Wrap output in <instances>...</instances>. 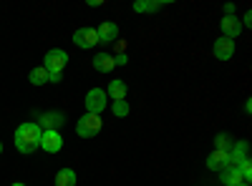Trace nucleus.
Masks as SVG:
<instances>
[{
	"mask_svg": "<svg viewBox=\"0 0 252 186\" xmlns=\"http://www.w3.org/2000/svg\"><path fill=\"white\" fill-rule=\"evenodd\" d=\"M40 136H43V129L40 123L35 121H28V123H20L18 131H15V149L20 154H33L38 146H40Z\"/></svg>",
	"mask_w": 252,
	"mask_h": 186,
	"instance_id": "1",
	"label": "nucleus"
},
{
	"mask_svg": "<svg viewBox=\"0 0 252 186\" xmlns=\"http://www.w3.org/2000/svg\"><path fill=\"white\" fill-rule=\"evenodd\" d=\"M66 63H68V53L63 51V48H53V51H48L46 58H43V68L48 71V76H53V73H63Z\"/></svg>",
	"mask_w": 252,
	"mask_h": 186,
	"instance_id": "2",
	"label": "nucleus"
},
{
	"mask_svg": "<svg viewBox=\"0 0 252 186\" xmlns=\"http://www.w3.org/2000/svg\"><path fill=\"white\" fill-rule=\"evenodd\" d=\"M98 131H101V116H96V113H83L76 123V133L81 138H91Z\"/></svg>",
	"mask_w": 252,
	"mask_h": 186,
	"instance_id": "3",
	"label": "nucleus"
},
{
	"mask_svg": "<svg viewBox=\"0 0 252 186\" xmlns=\"http://www.w3.org/2000/svg\"><path fill=\"white\" fill-rule=\"evenodd\" d=\"M109 106V96H106V91L103 88H91L89 93H86V113H96V116H101V111Z\"/></svg>",
	"mask_w": 252,
	"mask_h": 186,
	"instance_id": "4",
	"label": "nucleus"
},
{
	"mask_svg": "<svg viewBox=\"0 0 252 186\" xmlns=\"http://www.w3.org/2000/svg\"><path fill=\"white\" fill-rule=\"evenodd\" d=\"M73 43H76L78 48H94V46L98 43L96 28H78V30L73 33Z\"/></svg>",
	"mask_w": 252,
	"mask_h": 186,
	"instance_id": "5",
	"label": "nucleus"
},
{
	"mask_svg": "<svg viewBox=\"0 0 252 186\" xmlns=\"http://www.w3.org/2000/svg\"><path fill=\"white\" fill-rule=\"evenodd\" d=\"M40 149L48 151V154H58L63 149V138L58 131H43V136H40Z\"/></svg>",
	"mask_w": 252,
	"mask_h": 186,
	"instance_id": "6",
	"label": "nucleus"
},
{
	"mask_svg": "<svg viewBox=\"0 0 252 186\" xmlns=\"http://www.w3.org/2000/svg\"><path fill=\"white\" fill-rule=\"evenodd\" d=\"M250 159V143L247 141H235L229 149V166H240L242 161Z\"/></svg>",
	"mask_w": 252,
	"mask_h": 186,
	"instance_id": "7",
	"label": "nucleus"
},
{
	"mask_svg": "<svg viewBox=\"0 0 252 186\" xmlns=\"http://www.w3.org/2000/svg\"><path fill=\"white\" fill-rule=\"evenodd\" d=\"M212 53L217 55V60H229L235 55V40L229 38H217L215 46H212Z\"/></svg>",
	"mask_w": 252,
	"mask_h": 186,
	"instance_id": "8",
	"label": "nucleus"
},
{
	"mask_svg": "<svg viewBox=\"0 0 252 186\" xmlns=\"http://www.w3.org/2000/svg\"><path fill=\"white\" fill-rule=\"evenodd\" d=\"M220 26H222V38H229V40H235L242 33V23L235 15H224Z\"/></svg>",
	"mask_w": 252,
	"mask_h": 186,
	"instance_id": "9",
	"label": "nucleus"
},
{
	"mask_svg": "<svg viewBox=\"0 0 252 186\" xmlns=\"http://www.w3.org/2000/svg\"><path fill=\"white\" fill-rule=\"evenodd\" d=\"M224 166H229V151H212L207 156V169L209 171H222Z\"/></svg>",
	"mask_w": 252,
	"mask_h": 186,
	"instance_id": "10",
	"label": "nucleus"
},
{
	"mask_svg": "<svg viewBox=\"0 0 252 186\" xmlns=\"http://www.w3.org/2000/svg\"><path fill=\"white\" fill-rule=\"evenodd\" d=\"M96 33H98V43H116V38H119V28H116V23H111V20L101 23Z\"/></svg>",
	"mask_w": 252,
	"mask_h": 186,
	"instance_id": "11",
	"label": "nucleus"
},
{
	"mask_svg": "<svg viewBox=\"0 0 252 186\" xmlns=\"http://www.w3.org/2000/svg\"><path fill=\"white\" fill-rule=\"evenodd\" d=\"M220 179H222L224 186H237V184H242V174H240L237 166H224V169L220 171Z\"/></svg>",
	"mask_w": 252,
	"mask_h": 186,
	"instance_id": "12",
	"label": "nucleus"
},
{
	"mask_svg": "<svg viewBox=\"0 0 252 186\" xmlns=\"http://www.w3.org/2000/svg\"><path fill=\"white\" fill-rule=\"evenodd\" d=\"M94 68H96L98 73H111V71L116 68L114 55H109V53H98V55L94 58Z\"/></svg>",
	"mask_w": 252,
	"mask_h": 186,
	"instance_id": "13",
	"label": "nucleus"
},
{
	"mask_svg": "<svg viewBox=\"0 0 252 186\" xmlns=\"http://www.w3.org/2000/svg\"><path fill=\"white\" fill-rule=\"evenodd\" d=\"M106 96L111 98V101H126V83L124 80H111L109 83V88H106Z\"/></svg>",
	"mask_w": 252,
	"mask_h": 186,
	"instance_id": "14",
	"label": "nucleus"
},
{
	"mask_svg": "<svg viewBox=\"0 0 252 186\" xmlns=\"http://www.w3.org/2000/svg\"><path fill=\"white\" fill-rule=\"evenodd\" d=\"M40 123L46 126V131H58L66 121H63V113H46L43 118H40Z\"/></svg>",
	"mask_w": 252,
	"mask_h": 186,
	"instance_id": "15",
	"label": "nucleus"
},
{
	"mask_svg": "<svg viewBox=\"0 0 252 186\" xmlns=\"http://www.w3.org/2000/svg\"><path fill=\"white\" fill-rule=\"evenodd\" d=\"M161 8H164V3H157V0H136V3H134L136 13H157Z\"/></svg>",
	"mask_w": 252,
	"mask_h": 186,
	"instance_id": "16",
	"label": "nucleus"
},
{
	"mask_svg": "<svg viewBox=\"0 0 252 186\" xmlns=\"http://www.w3.org/2000/svg\"><path fill=\"white\" fill-rule=\"evenodd\" d=\"M56 186H76V171L73 169H61L56 174Z\"/></svg>",
	"mask_w": 252,
	"mask_h": 186,
	"instance_id": "17",
	"label": "nucleus"
},
{
	"mask_svg": "<svg viewBox=\"0 0 252 186\" xmlns=\"http://www.w3.org/2000/svg\"><path fill=\"white\" fill-rule=\"evenodd\" d=\"M31 83L33 86H43V83H48V71L40 66V68H33L31 71Z\"/></svg>",
	"mask_w": 252,
	"mask_h": 186,
	"instance_id": "18",
	"label": "nucleus"
},
{
	"mask_svg": "<svg viewBox=\"0 0 252 186\" xmlns=\"http://www.w3.org/2000/svg\"><path fill=\"white\" fill-rule=\"evenodd\" d=\"M232 138H229L227 133H220L217 138H215V151H229V149H232Z\"/></svg>",
	"mask_w": 252,
	"mask_h": 186,
	"instance_id": "19",
	"label": "nucleus"
},
{
	"mask_svg": "<svg viewBox=\"0 0 252 186\" xmlns=\"http://www.w3.org/2000/svg\"><path fill=\"white\" fill-rule=\"evenodd\" d=\"M111 113L119 116V118L129 116V103H126V101H114V103H111Z\"/></svg>",
	"mask_w": 252,
	"mask_h": 186,
	"instance_id": "20",
	"label": "nucleus"
},
{
	"mask_svg": "<svg viewBox=\"0 0 252 186\" xmlns=\"http://www.w3.org/2000/svg\"><path fill=\"white\" fill-rule=\"evenodd\" d=\"M237 169H240V174H242V181H247V184H250V179H252V161H250V159H247V161H242Z\"/></svg>",
	"mask_w": 252,
	"mask_h": 186,
	"instance_id": "21",
	"label": "nucleus"
},
{
	"mask_svg": "<svg viewBox=\"0 0 252 186\" xmlns=\"http://www.w3.org/2000/svg\"><path fill=\"white\" fill-rule=\"evenodd\" d=\"M114 63L116 66H126V63H129V58H126V53H119V55H114Z\"/></svg>",
	"mask_w": 252,
	"mask_h": 186,
	"instance_id": "22",
	"label": "nucleus"
},
{
	"mask_svg": "<svg viewBox=\"0 0 252 186\" xmlns=\"http://www.w3.org/2000/svg\"><path fill=\"white\" fill-rule=\"evenodd\" d=\"M48 83H61V73H53V76H48Z\"/></svg>",
	"mask_w": 252,
	"mask_h": 186,
	"instance_id": "23",
	"label": "nucleus"
},
{
	"mask_svg": "<svg viewBox=\"0 0 252 186\" xmlns=\"http://www.w3.org/2000/svg\"><path fill=\"white\" fill-rule=\"evenodd\" d=\"M240 23H242V26H252V15L245 13V20H240Z\"/></svg>",
	"mask_w": 252,
	"mask_h": 186,
	"instance_id": "24",
	"label": "nucleus"
},
{
	"mask_svg": "<svg viewBox=\"0 0 252 186\" xmlns=\"http://www.w3.org/2000/svg\"><path fill=\"white\" fill-rule=\"evenodd\" d=\"M232 13H235V5H232V3L224 5V15H232Z\"/></svg>",
	"mask_w": 252,
	"mask_h": 186,
	"instance_id": "25",
	"label": "nucleus"
},
{
	"mask_svg": "<svg viewBox=\"0 0 252 186\" xmlns=\"http://www.w3.org/2000/svg\"><path fill=\"white\" fill-rule=\"evenodd\" d=\"M237 186H250V184H247V181H242V184H237Z\"/></svg>",
	"mask_w": 252,
	"mask_h": 186,
	"instance_id": "26",
	"label": "nucleus"
},
{
	"mask_svg": "<svg viewBox=\"0 0 252 186\" xmlns=\"http://www.w3.org/2000/svg\"><path fill=\"white\" fill-rule=\"evenodd\" d=\"M13 186H26V184H18V181H15V184H13Z\"/></svg>",
	"mask_w": 252,
	"mask_h": 186,
	"instance_id": "27",
	"label": "nucleus"
},
{
	"mask_svg": "<svg viewBox=\"0 0 252 186\" xmlns=\"http://www.w3.org/2000/svg\"><path fill=\"white\" fill-rule=\"evenodd\" d=\"M0 154H3V143H0Z\"/></svg>",
	"mask_w": 252,
	"mask_h": 186,
	"instance_id": "28",
	"label": "nucleus"
}]
</instances>
